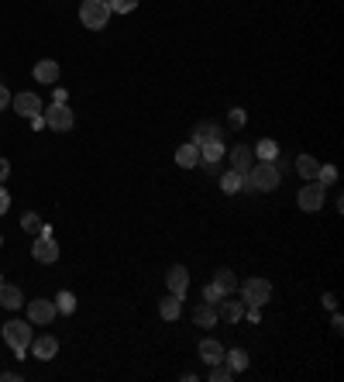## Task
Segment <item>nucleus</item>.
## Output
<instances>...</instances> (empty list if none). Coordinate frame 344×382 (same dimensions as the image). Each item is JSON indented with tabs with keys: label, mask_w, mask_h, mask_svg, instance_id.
<instances>
[{
	"label": "nucleus",
	"mask_w": 344,
	"mask_h": 382,
	"mask_svg": "<svg viewBox=\"0 0 344 382\" xmlns=\"http://www.w3.org/2000/svg\"><path fill=\"white\" fill-rule=\"evenodd\" d=\"M317 183H324V186L338 183V169H334V166H320V172H317Z\"/></svg>",
	"instance_id": "c85d7f7f"
},
{
	"label": "nucleus",
	"mask_w": 344,
	"mask_h": 382,
	"mask_svg": "<svg viewBox=\"0 0 344 382\" xmlns=\"http://www.w3.org/2000/svg\"><path fill=\"white\" fill-rule=\"evenodd\" d=\"M138 3H141V0H107L110 14H131V10H134Z\"/></svg>",
	"instance_id": "bb28decb"
},
{
	"label": "nucleus",
	"mask_w": 344,
	"mask_h": 382,
	"mask_svg": "<svg viewBox=\"0 0 344 382\" xmlns=\"http://www.w3.org/2000/svg\"><path fill=\"white\" fill-rule=\"evenodd\" d=\"M203 299H207V303H220V299H224V293L217 290L214 283H207V286H203Z\"/></svg>",
	"instance_id": "c756f323"
},
{
	"label": "nucleus",
	"mask_w": 344,
	"mask_h": 382,
	"mask_svg": "<svg viewBox=\"0 0 344 382\" xmlns=\"http://www.w3.org/2000/svg\"><path fill=\"white\" fill-rule=\"evenodd\" d=\"M21 303H24L21 286H10V283H3V279H0V306H3V310H17Z\"/></svg>",
	"instance_id": "6ab92c4d"
},
{
	"label": "nucleus",
	"mask_w": 344,
	"mask_h": 382,
	"mask_svg": "<svg viewBox=\"0 0 344 382\" xmlns=\"http://www.w3.org/2000/svg\"><path fill=\"white\" fill-rule=\"evenodd\" d=\"M245 317V303H238V299L224 297L217 303V320H227V324H238Z\"/></svg>",
	"instance_id": "ddd939ff"
},
{
	"label": "nucleus",
	"mask_w": 344,
	"mask_h": 382,
	"mask_svg": "<svg viewBox=\"0 0 344 382\" xmlns=\"http://www.w3.org/2000/svg\"><path fill=\"white\" fill-rule=\"evenodd\" d=\"M238 286H241L245 306H265L268 297H272V283L261 279V276H252V279H245V283H238Z\"/></svg>",
	"instance_id": "20e7f679"
},
{
	"label": "nucleus",
	"mask_w": 344,
	"mask_h": 382,
	"mask_svg": "<svg viewBox=\"0 0 344 382\" xmlns=\"http://www.w3.org/2000/svg\"><path fill=\"white\" fill-rule=\"evenodd\" d=\"M21 227H24V231H31V234H38V231L45 227V220L35 211H28L24 217H21Z\"/></svg>",
	"instance_id": "a878e982"
},
{
	"label": "nucleus",
	"mask_w": 344,
	"mask_h": 382,
	"mask_svg": "<svg viewBox=\"0 0 344 382\" xmlns=\"http://www.w3.org/2000/svg\"><path fill=\"white\" fill-rule=\"evenodd\" d=\"M179 313H182V297H175V293H169V297L159 299V317L162 320H179Z\"/></svg>",
	"instance_id": "dca6fc26"
},
{
	"label": "nucleus",
	"mask_w": 344,
	"mask_h": 382,
	"mask_svg": "<svg viewBox=\"0 0 344 382\" xmlns=\"http://www.w3.org/2000/svg\"><path fill=\"white\" fill-rule=\"evenodd\" d=\"M245 121H248V114H245L241 107H234V111H231V127H245Z\"/></svg>",
	"instance_id": "7c9ffc66"
},
{
	"label": "nucleus",
	"mask_w": 344,
	"mask_h": 382,
	"mask_svg": "<svg viewBox=\"0 0 344 382\" xmlns=\"http://www.w3.org/2000/svg\"><path fill=\"white\" fill-rule=\"evenodd\" d=\"M224 365H227L231 372H245V369H248V351H241V348L224 351Z\"/></svg>",
	"instance_id": "5701e85b"
},
{
	"label": "nucleus",
	"mask_w": 344,
	"mask_h": 382,
	"mask_svg": "<svg viewBox=\"0 0 344 382\" xmlns=\"http://www.w3.org/2000/svg\"><path fill=\"white\" fill-rule=\"evenodd\" d=\"M31 320H7L3 324V341L10 344L14 358H24V351L31 348Z\"/></svg>",
	"instance_id": "f03ea898"
},
{
	"label": "nucleus",
	"mask_w": 344,
	"mask_h": 382,
	"mask_svg": "<svg viewBox=\"0 0 344 382\" xmlns=\"http://www.w3.org/2000/svg\"><path fill=\"white\" fill-rule=\"evenodd\" d=\"M7 176H10V162H7V159H0V183H3Z\"/></svg>",
	"instance_id": "72a5a7b5"
},
{
	"label": "nucleus",
	"mask_w": 344,
	"mask_h": 382,
	"mask_svg": "<svg viewBox=\"0 0 344 382\" xmlns=\"http://www.w3.org/2000/svg\"><path fill=\"white\" fill-rule=\"evenodd\" d=\"M0 245H3V238H0Z\"/></svg>",
	"instance_id": "e433bc0d"
},
{
	"label": "nucleus",
	"mask_w": 344,
	"mask_h": 382,
	"mask_svg": "<svg viewBox=\"0 0 344 382\" xmlns=\"http://www.w3.org/2000/svg\"><path fill=\"white\" fill-rule=\"evenodd\" d=\"M279 183H282V169H279L275 162H255V166L248 169V186H252V193H272Z\"/></svg>",
	"instance_id": "f257e3e1"
},
{
	"label": "nucleus",
	"mask_w": 344,
	"mask_h": 382,
	"mask_svg": "<svg viewBox=\"0 0 344 382\" xmlns=\"http://www.w3.org/2000/svg\"><path fill=\"white\" fill-rule=\"evenodd\" d=\"M252 152H255V159H258V162H272V159L279 155V145H275L272 138H261V141H258V145L252 148Z\"/></svg>",
	"instance_id": "b1692460"
},
{
	"label": "nucleus",
	"mask_w": 344,
	"mask_h": 382,
	"mask_svg": "<svg viewBox=\"0 0 344 382\" xmlns=\"http://www.w3.org/2000/svg\"><path fill=\"white\" fill-rule=\"evenodd\" d=\"M42 114H45V125L52 127V131H73V125H76V114L66 104H52Z\"/></svg>",
	"instance_id": "423d86ee"
},
{
	"label": "nucleus",
	"mask_w": 344,
	"mask_h": 382,
	"mask_svg": "<svg viewBox=\"0 0 344 382\" xmlns=\"http://www.w3.org/2000/svg\"><path fill=\"white\" fill-rule=\"evenodd\" d=\"M10 104H14V111L24 118V121H31V118H38L45 111L42 97L38 93H17V97H10Z\"/></svg>",
	"instance_id": "0eeeda50"
},
{
	"label": "nucleus",
	"mask_w": 344,
	"mask_h": 382,
	"mask_svg": "<svg viewBox=\"0 0 344 382\" xmlns=\"http://www.w3.org/2000/svg\"><path fill=\"white\" fill-rule=\"evenodd\" d=\"M214 286L224 293V297H231V293H238V276L224 265V269H217L214 272Z\"/></svg>",
	"instance_id": "aec40b11"
},
{
	"label": "nucleus",
	"mask_w": 344,
	"mask_h": 382,
	"mask_svg": "<svg viewBox=\"0 0 344 382\" xmlns=\"http://www.w3.org/2000/svg\"><path fill=\"white\" fill-rule=\"evenodd\" d=\"M80 21H83V28H89V31H103L107 21H110L107 0H83L80 3Z\"/></svg>",
	"instance_id": "7ed1b4c3"
},
{
	"label": "nucleus",
	"mask_w": 344,
	"mask_h": 382,
	"mask_svg": "<svg viewBox=\"0 0 344 382\" xmlns=\"http://www.w3.org/2000/svg\"><path fill=\"white\" fill-rule=\"evenodd\" d=\"M24 306H28V320H31V324H42V327L59 317L55 299H31V303H24Z\"/></svg>",
	"instance_id": "6e6552de"
},
{
	"label": "nucleus",
	"mask_w": 344,
	"mask_h": 382,
	"mask_svg": "<svg viewBox=\"0 0 344 382\" xmlns=\"http://www.w3.org/2000/svg\"><path fill=\"white\" fill-rule=\"evenodd\" d=\"M227 159H231V169L241 172V176H248V169L255 166V152H252L248 145H238V148H231V152H227Z\"/></svg>",
	"instance_id": "9d476101"
},
{
	"label": "nucleus",
	"mask_w": 344,
	"mask_h": 382,
	"mask_svg": "<svg viewBox=\"0 0 344 382\" xmlns=\"http://www.w3.org/2000/svg\"><path fill=\"white\" fill-rule=\"evenodd\" d=\"M31 355H35L38 362H52V358L59 355V341L52 338V334H42V338H31Z\"/></svg>",
	"instance_id": "f8f14e48"
},
{
	"label": "nucleus",
	"mask_w": 344,
	"mask_h": 382,
	"mask_svg": "<svg viewBox=\"0 0 344 382\" xmlns=\"http://www.w3.org/2000/svg\"><path fill=\"white\" fill-rule=\"evenodd\" d=\"M293 166H296V172H300L306 183H310V179H317V172H320V162H317L313 155H296V162H293Z\"/></svg>",
	"instance_id": "4be33fe9"
},
{
	"label": "nucleus",
	"mask_w": 344,
	"mask_h": 382,
	"mask_svg": "<svg viewBox=\"0 0 344 382\" xmlns=\"http://www.w3.org/2000/svg\"><path fill=\"white\" fill-rule=\"evenodd\" d=\"M196 351H200V358H203L207 365H217V362H224V344H220V341H214V338H203Z\"/></svg>",
	"instance_id": "f3484780"
},
{
	"label": "nucleus",
	"mask_w": 344,
	"mask_h": 382,
	"mask_svg": "<svg viewBox=\"0 0 344 382\" xmlns=\"http://www.w3.org/2000/svg\"><path fill=\"white\" fill-rule=\"evenodd\" d=\"M324 200H327V186H324V183H317V179H310L300 193H296V204H300V211H306V213L320 211V207H324Z\"/></svg>",
	"instance_id": "39448f33"
},
{
	"label": "nucleus",
	"mask_w": 344,
	"mask_h": 382,
	"mask_svg": "<svg viewBox=\"0 0 344 382\" xmlns=\"http://www.w3.org/2000/svg\"><path fill=\"white\" fill-rule=\"evenodd\" d=\"M193 324H196V327H214L217 324V303H207V299H203V303L193 310Z\"/></svg>",
	"instance_id": "412c9836"
},
{
	"label": "nucleus",
	"mask_w": 344,
	"mask_h": 382,
	"mask_svg": "<svg viewBox=\"0 0 344 382\" xmlns=\"http://www.w3.org/2000/svg\"><path fill=\"white\" fill-rule=\"evenodd\" d=\"M31 258L42 262V265L59 262V245H55V238H52V234H38V241L31 245Z\"/></svg>",
	"instance_id": "1a4fd4ad"
},
{
	"label": "nucleus",
	"mask_w": 344,
	"mask_h": 382,
	"mask_svg": "<svg viewBox=\"0 0 344 382\" xmlns=\"http://www.w3.org/2000/svg\"><path fill=\"white\" fill-rule=\"evenodd\" d=\"M175 166H182V169H196V166H200V145H193V141L179 145V148H175Z\"/></svg>",
	"instance_id": "4468645a"
},
{
	"label": "nucleus",
	"mask_w": 344,
	"mask_h": 382,
	"mask_svg": "<svg viewBox=\"0 0 344 382\" xmlns=\"http://www.w3.org/2000/svg\"><path fill=\"white\" fill-rule=\"evenodd\" d=\"M10 107V93H7V86L0 83V111H7Z\"/></svg>",
	"instance_id": "473e14b6"
},
{
	"label": "nucleus",
	"mask_w": 344,
	"mask_h": 382,
	"mask_svg": "<svg viewBox=\"0 0 344 382\" xmlns=\"http://www.w3.org/2000/svg\"><path fill=\"white\" fill-rule=\"evenodd\" d=\"M166 286H169V293H175V297H186V290H189L186 265H172L169 272H166Z\"/></svg>",
	"instance_id": "9b49d317"
},
{
	"label": "nucleus",
	"mask_w": 344,
	"mask_h": 382,
	"mask_svg": "<svg viewBox=\"0 0 344 382\" xmlns=\"http://www.w3.org/2000/svg\"><path fill=\"white\" fill-rule=\"evenodd\" d=\"M21 379V372H0V382H17Z\"/></svg>",
	"instance_id": "f704fd0d"
},
{
	"label": "nucleus",
	"mask_w": 344,
	"mask_h": 382,
	"mask_svg": "<svg viewBox=\"0 0 344 382\" xmlns=\"http://www.w3.org/2000/svg\"><path fill=\"white\" fill-rule=\"evenodd\" d=\"M220 127L214 121H200V125L193 127V145H207V141H220Z\"/></svg>",
	"instance_id": "a211bd4d"
},
{
	"label": "nucleus",
	"mask_w": 344,
	"mask_h": 382,
	"mask_svg": "<svg viewBox=\"0 0 344 382\" xmlns=\"http://www.w3.org/2000/svg\"><path fill=\"white\" fill-rule=\"evenodd\" d=\"M324 306H327V310H334V306H338V297H334V293H327V297H324Z\"/></svg>",
	"instance_id": "c9c22d12"
},
{
	"label": "nucleus",
	"mask_w": 344,
	"mask_h": 382,
	"mask_svg": "<svg viewBox=\"0 0 344 382\" xmlns=\"http://www.w3.org/2000/svg\"><path fill=\"white\" fill-rule=\"evenodd\" d=\"M7 211H10V193L0 186V213H7Z\"/></svg>",
	"instance_id": "2f4dec72"
},
{
	"label": "nucleus",
	"mask_w": 344,
	"mask_h": 382,
	"mask_svg": "<svg viewBox=\"0 0 344 382\" xmlns=\"http://www.w3.org/2000/svg\"><path fill=\"white\" fill-rule=\"evenodd\" d=\"M59 62H52V59H42L38 66H35V83H45V86H55L59 83Z\"/></svg>",
	"instance_id": "2eb2a0df"
},
{
	"label": "nucleus",
	"mask_w": 344,
	"mask_h": 382,
	"mask_svg": "<svg viewBox=\"0 0 344 382\" xmlns=\"http://www.w3.org/2000/svg\"><path fill=\"white\" fill-rule=\"evenodd\" d=\"M227 379H234V372L224 365V362H217V365H210V382H227Z\"/></svg>",
	"instance_id": "cd10ccee"
},
{
	"label": "nucleus",
	"mask_w": 344,
	"mask_h": 382,
	"mask_svg": "<svg viewBox=\"0 0 344 382\" xmlns=\"http://www.w3.org/2000/svg\"><path fill=\"white\" fill-rule=\"evenodd\" d=\"M55 310H59V313H76V297H73L69 290H62V293L55 297Z\"/></svg>",
	"instance_id": "393cba45"
}]
</instances>
